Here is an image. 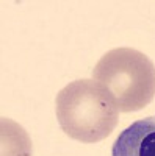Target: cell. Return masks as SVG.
Masks as SVG:
<instances>
[{"mask_svg":"<svg viewBox=\"0 0 155 156\" xmlns=\"http://www.w3.org/2000/svg\"><path fill=\"white\" fill-rule=\"evenodd\" d=\"M93 76L121 112L143 109L155 97V66L135 48L107 51L96 64Z\"/></svg>","mask_w":155,"mask_h":156,"instance_id":"2","label":"cell"},{"mask_svg":"<svg viewBox=\"0 0 155 156\" xmlns=\"http://www.w3.org/2000/svg\"><path fill=\"white\" fill-rule=\"evenodd\" d=\"M118 108L97 81L77 80L57 95V119L69 137L94 144L108 137L118 125Z\"/></svg>","mask_w":155,"mask_h":156,"instance_id":"1","label":"cell"},{"mask_svg":"<svg viewBox=\"0 0 155 156\" xmlns=\"http://www.w3.org/2000/svg\"><path fill=\"white\" fill-rule=\"evenodd\" d=\"M111 156H155V115L136 120L121 131Z\"/></svg>","mask_w":155,"mask_h":156,"instance_id":"3","label":"cell"},{"mask_svg":"<svg viewBox=\"0 0 155 156\" xmlns=\"http://www.w3.org/2000/svg\"><path fill=\"white\" fill-rule=\"evenodd\" d=\"M2 156H31V142L24 128L2 119Z\"/></svg>","mask_w":155,"mask_h":156,"instance_id":"4","label":"cell"}]
</instances>
